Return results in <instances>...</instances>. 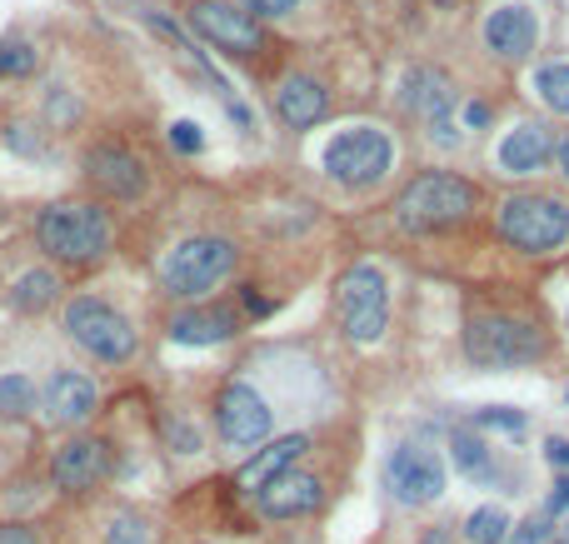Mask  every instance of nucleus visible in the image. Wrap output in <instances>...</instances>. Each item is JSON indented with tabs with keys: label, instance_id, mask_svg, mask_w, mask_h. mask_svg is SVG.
Returning <instances> with one entry per match:
<instances>
[{
	"label": "nucleus",
	"instance_id": "f257e3e1",
	"mask_svg": "<svg viewBox=\"0 0 569 544\" xmlns=\"http://www.w3.org/2000/svg\"><path fill=\"white\" fill-rule=\"evenodd\" d=\"M36 245L50 265H71V270H90L110 255L116 245V226L110 210L95 201H56L36 215Z\"/></svg>",
	"mask_w": 569,
	"mask_h": 544
},
{
	"label": "nucleus",
	"instance_id": "f03ea898",
	"mask_svg": "<svg viewBox=\"0 0 569 544\" xmlns=\"http://www.w3.org/2000/svg\"><path fill=\"white\" fill-rule=\"evenodd\" d=\"M60 325H65V335H71L75 344H81L90 360H100V365H131L135 360V325L125 315H120L116 305H106L100 295H75L65 300V310H60Z\"/></svg>",
	"mask_w": 569,
	"mask_h": 544
},
{
	"label": "nucleus",
	"instance_id": "7ed1b4c3",
	"mask_svg": "<svg viewBox=\"0 0 569 544\" xmlns=\"http://www.w3.org/2000/svg\"><path fill=\"white\" fill-rule=\"evenodd\" d=\"M235 270V245L220 235H190L160 261V290L175 300H201Z\"/></svg>",
	"mask_w": 569,
	"mask_h": 544
},
{
	"label": "nucleus",
	"instance_id": "20e7f679",
	"mask_svg": "<svg viewBox=\"0 0 569 544\" xmlns=\"http://www.w3.org/2000/svg\"><path fill=\"white\" fill-rule=\"evenodd\" d=\"M470 205H474L470 180H460V176H420V180L404 185V195H400L395 210H400L404 230H445V226H455V220H464Z\"/></svg>",
	"mask_w": 569,
	"mask_h": 544
},
{
	"label": "nucleus",
	"instance_id": "39448f33",
	"mask_svg": "<svg viewBox=\"0 0 569 544\" xmlns=\"http://www.w3.org/2000/svg\"><path fill=\"white\" fill-rule=\"evenodd\" d=\"M499 230H505L510 245L545 255V250L569 240V205L555 201V195H510L505 210H499Z\"/></svg>",
	"mask_w": 569,
	"mask_h": 544
},
{
	"label": "nucleus",
	"instance_id": "423d86ee",
	"mask_svg": "<svg viewBox=\"0 0 569 544\" xmlns=\"http://www.w3.org/2000/svg\"><path fill=\"white\" fill-rule=\"evenodd\" d=\"M464 350H470L474 365H489V370H505V365H530L545 340L524 325V319H505V315H485L474 319L464 330Z\"/></svg>",
	"mask_w": 569,
	"mask_h": 544
},
{
	"label": "nucleus",
	"instance_id": "0eeeda50",
	"mask_svg": "<svg viewBox=\"0 0 569 544\" xmlns=\"http://www.w3.org/2000/svg\"><path fill=\"white\" fill-rule=\"evenodd\" d=\"M340 319L350 340L370 344L385 335V319H390V290H385V275L379 265H355V270L340 280Z\"/></svg>",
	"mask_w": 569,
	"mask_h": 544
},
{
	"label": "nucleus",
	"instance_id": "6e6552de",
	"mask_svg": "<svg viewBox=\"0 0 569 544\" xmlns=\"http://www.w3.org/2000/svg\"><path fill=\"white\" fill-rule=\"evenodd\" d=\"M395 150L385 131H370V125H355V131L335 135L325 145V170H330L340 185H375L385 170H390Z\"/></svg>",
	"mask_w": 569,
	"mask_h": 544
},
{
	"label": "nucleus",
	"instance_id": "1a4fd4ad",
	"mask_svg": "<svg viewBox=\"0 0 569 544\" xmlns=\"http://www.w3.org/2000/svg\"><path fill=\"white\" fill-rule=\"evenodd\" d=\"M110 464H116L110 439L71 435L65 445H56V455H50V485H56L60 495H90V489H100L110 480Z\"/></svg>",
	"mask_w": 569,
	"mask_h": 544
},
{
	"label": "nucleus",
	"instance_id": "9d476101",
	"mask_svg": "<svg viewBox=\"0 0 569 544\" xmlns=\"http://www.w3.org/2000/svg\"><path fill=\"white\" fill-rule=\"evenodd\" d=\"M385 485H390V495L400 505H435L445 495V464H439V455L429 445L404 439L400 450L390 455V464H385Z\"/></svg>",
	"mask_w": 569,
	"mask_h": 544
},
{
	"label": "nucleus",
	"instance_id": "9b49d317",
	"mask_svg": "<svg viewBox=\"0 0 569 544\" xmlns=\"http://www.w3.org/2000/svg\"><path fill=\"white\" fill-rule=\"evenodd\" d=\"M190 31L205 36L215 50H230V56H255V50L265 46L255 15L235 11L226 0H195V5H190Z\"/></svg>",
	"mask_w": 569,
	"mask_h": 544
},
{
	"label": "nucleus",
	"instance_id": "f8f14e48",
	"mask_svg": "<svg viewBox=\"0 0 569 544\" xmlns=\"http://www.w3.org/2000/svg\"><path fill=\"white\" fill-rule=\"evenodd\" d=\"M85 180H90L106 201H141L150 176H145L141 155H131L125 145L116 141H100L85 150Z\"/></svg>",
	"mask_w": 569,
	"mask_h": 544
},
{
	"label": "nucleus",
	"instance_id": "ddd939ff",
	"mask_svg": "<svg viewBox=\"0 0 569 544\" xmlns=\"http://www.w3.org/2000/svg\"><path fill=\"white\" fill-rule=\"evenodd\" d=\"M215 430H220L226 445L250 450V445H261L270 435V404L261 400L255 385H226L220 400H215Z\"/></svg>",
	"mask_w": 569,
	"mask_h": 544
},
{
	"label": "nucleus",
	"instance_id": "4468645a",
	"mask_svg": "<svg viewBox=\"0 0 569 544\" xmlns=\"http://www.w3.org/2000/svg\"><path fill=\"white\" fill-rule=\"evenodd\" d=\"M404 106L429 125V141H435L439 150H450V145L460 141V125H455V90L439 71L420 65V71L404 81Z\"/></svg>",
	"mask_w": 569,
	"mask_h": 544
},
{
	"label": "nucleus",
	"instance_id": "2eb2a0df",
	"mask_svg": "<svg viewBox=\"0 0 569 544\" xmlns=\"http://www.w3.org/2000/svg\"><path fill=\"white\" fill-rule=\"evenodd\" d=\"M100 404V390L85 370H56V375L40 385V414H46L50 430H75L85 425Z\"/></svg>",
	"mask_w": 569,
	"mask_h": 544
},
{
	"label": "nucleus",
	"instance_id": "dca6fc26",
	"mask_svg": "<svg viewBox=\"0 0 569 544\" xmlns=\"http://www.w3.org/2000/svg\"><path fill=\"white\" fill-rule=\"evenodd\" d=\"M320 499H325L320 480L305 470H284L255 489V505H261L265 520H300V515H315Z\"/></svg>",
	"mask_w": 569,
	"mask_h": 544
},
{
	"label": "nucleus",
	"instance_id": "f3484780",
	"mask_svg": "<svg viewBox=\"0 0 569 544\" xmlns=\"http://www.w3.org/2000/svg\"><path fill=\"white\" fill-rule=\"evenodd\" d=\"M485 46L495 50L499 60H524L534 46H540V21L524 5H499L485 21Z\"/></svg>",
	"mask_w": 569,
	"mask_h": 544
},
{
	"label": "nucleus",
	"instance_id": "a211bd4d",
	"mask_svg": "<svg viewBox=\"0 0 569 544\" xmlns=\"http://www.w3.org/2000/svg\"><path fill=\"white\" fill-rule=\"evenodd\" d=\"M235 330H240V319L226 305H190L180 315H170L166 325V335L175 344H226Z\"/></svg>",
	"mask_w": 569,
	"mask_h": 544
},
{
	"label": "nucleus",
	"instance_id": "6ab92c4d",
	"mask_svg": "<svg viewBox=\"0 0 569 544\" xmlns=\"http://www.w3.org/2000/svg\"><path fill=\"white\" fill-rule=\"evenodd\" d=\"M549 155H555V135H549V125L524 120L520 131H510V141L499 145V166H505V176H534V170H545Z\"/></svg>",
	"mask_w": 569,
	"mask_h": 544
},
{
	"label": "nucleus",
	"instance_id": "aec40b11",
	"mask_svg": "<svg viewBox=\"0 0 569 544\" xmlns=\"http://www.w3.org/2000/svg\"><path fill=\"white\" fill-rule=\"evenodd\" d=\"M325 106H330V95H325L320 81H310V75H290V81L275 90V116H280L290 131L315 125V120L325 116Z\"/></svg>",
	"mask_w": 569,
	"mask_h": 544
},
{
	"label": "nucleus",
	"instance_id": "412c9836",
	"mask_svg": "<svg viewBox=\"0 0 569 544\" xmlns=\"http://www.w3.org/2000/svg\"><path fill=\"white\" fill-rule=\"evenodd\" d=\"M305 450H310L305 435H284V439H275V445H265V450L255 455L245 470H240V489H250V495H255L265 480H275V474H284V470H295V460Z\"/></svg>",
	"mask_w": 569,
	"mask_h": 544
},
{
	"label": "nucleus",
	"instance_id": "4be33fe9",
	"mask_svg": "<svg viewBox=\"0 0 569 544\" xmlns=\"http://www.w3.org/2000/svg\"><path fill=\"white\" fill-rule=\"evenodd\" d=\"M60 300V275L56 270H25L15 275V285L5 290V305L15 310V315H40V310H50Z\"/></svg>",
	"mask_w": 569,
	"mask_h": 544
},
{
	"label": "nucleus",
	"instance_id": "5701e85b",
	"mask_svg": "<svg viewBox=\"0 0 569 544\" xmlns=\"http://www.w3.org/2000/svg\"><path fill=\"white\" fill-rule=\"evenodd\" d=\"M40 404V390L36 379L21 375V370H5L0 375V425H25Z\"/></svg>",
	"mask_w": 569,
	"mask_h": 544
},
{
	"label": "nucleus",
	"instance_id": "b1692460",
	"mask_svg": "<svg viewBox=\"0 0 569 544\" xmlns=\"http://www.w3.org/2000/svg\"><path fill=\"white\" fill-rule=\"evenodd\" d=\"M450 460H455V470L470 474V480H489V474H495V450H489L474 430H455L450 435Z\"/></svg>",
	"mask_w": 569,
	"mask_h": 544
},
{
	"label": "nucleus",
	"instance_id": "393cba45",
	"mask_svg": "<svg viewBox=\"0 0 569 544\" xmlns=\"http://www.w3.org/2000/svg\"><path fill=\"white\" fill-rule=\"evenodd\" d=\"M36 71H40L36 40H25V36L0 40V81H25V75H36Z\"/></svg>",
	"mask_w": 569,
	"mask_h": 544
},
{
	"label": "nucleus",
	"instance_id": "a878e982",
	"mask_svg": "<svg viewBox=\"0 0 569 544\" xmlns=\"http://www.w3.org/2000/svg\"><path fill=\"white\" fill-rule=\"evenodd\" d=\"M510 515H505V509L499 505H480L470 515V524H464V540L470 544H510Z\"/></svg>",
	"mask_w": 569,
	"mask_h": 544
},
{
	"label": "nucleus",
	"instance_id": "bb28decb",
	"mask_svg": "<svg viewBox=\"0 0 569 544\" xmlns=\"http://www.w3.org/2000/svg\"><path fill=\"white\" fill-rule=\"evenodd\" d=\"M534 90H540V100L549 110L569 116V65H545V71L534 75Z\"/></svg>",
	"mask_w": 569,
	"mask_h": 544
},
{
	"label": "nucleus",
	"instance_id": "cd10ccee",
	"mask_svg": "<svg viewBox=\"0 0 569 544\" xmlns=\"http://www.w3.org/2000/svg\"><path fill=\"white\" fill-rule=\"evenodd\" d=\"M106 544H150V520L135 509H120L106 524Z\"/></svg>",
	"mask_w": 569,
	"mask_h": 544
},
{
	"label": "nucleus",
	"instance_id": "c85d7f7f",
	"mask_svg": "<svg viewBox=\"0 0 569 544\" xmlns=\"http://www.w3.org/2000/svg\"><path fill=\"white\" fill-rule=\"evenodd\" d=\"M5 145H11L15 155H40V150H46V141H40V125H31V120H15V125H5Z\"/></svg>",
	"mask_w": 569,
	"mask_h": 544
},
{
	"label": "nucleus",
	"instance_id": "c756f323",
	"mask_svg": "<svg viewBox=\"0 0 569 544\" xmlns=\"http://www.w3.org/2000/svg\"><path fill=\"white\" fill-rule=\"evenodd\" d=\"M170 145H175L180 155H201L205 150L201 125H195V120H175V125H170Z\"/></svg>",
	"mask_w": 569,
	"mask_h": 544
},
{
	"label": "nucleus",
	"instance_id": "7c9ffc66",
	"mask_svg": "<svg viewBox=\"0 0 569 544\" xmlns=\"http://www.w3.org/2000/svg\"><path fill=\"white\" fill-rule=\"evenodd\" d=\"M474 425L510 430V435H520V430H524V414H520V410H505V404H499V410H480V414H474Z\"/></svg>",
	"mask_w": 569,
	"mask_h": 544
},
{
	"label": "nucleus",
	"instance_id": "2f4dec72",
	"mask_svg": "<svg viewBox=\"0 0 569 544\" xmlns=\"http://www.w3.org/2000/svg\"><path fill=\"white\" fill-rule=\"evenodd\" d=\"M549 524H555V520H545V509H540V515H530V520L510 534V544H545L549 540Z\"/></svg>",
	"mask_w": 569,
	"mask_h": 544
},
{
	"label": "nucleus",
	"instance_id": "473e14b6",
	"mask_svg": "<svg viewBox=\"0 0 569 544\" xmlns=\"http://www.w3.org/2000/svg\"><path fill=\"white\" fill-rule=\"evenodd\" d=\"M565 515H569V474L555 480V489H549V499H545V520H565Z\"/></svg>",
	"mask_w": 569,
	"mask_h": 544
},
{
	"label": "nucleus",
	"instance_id": "72a5a7b5",
	"mask_svg": "<svg viewBox=\"0 0 569 544\" xmlns=\"http://www.w3.org/2000/svg\"><path fill=\"white\" fill-rule=\"evenodd\" d=\"M0 544H46L36 524H0Z\"/></svg>",
	"mask_w": 569,
	"mask_h": 544
},
{
	"label": "nucleus",
	"instance_id": "f704fd0d",
	"mask_svg": "<svg viewBox=\"0 0 569 544\" xmlns=\"http://www.w3.org/2000/svg\"><path fill=\"white\" fill-rule=\"evenodd\" d=\"M300 0H245V11H255V15H290Z\"/></svg>",
	"mask_w": 569,
	"mask_h": 544
},
{
	"label": "nucleus",
	"instance_id": "c9c22d12",
	"mask_svg": "<svg viewBox=\"0 0 569 544\" xmlns=\"http://www.w3.org/2000/svg\"><path fill=\"white\" fill-rule=\"evenodd\" d=\"M170 439H175V445H180V450H201V435H195V430H190V425H175V420H170Z\"/></svg>",
	"mask_w": 569,
	"mask_h": 544
},
{
	"label": "nucleus",
	"instance_id": "e433bc0d",
	"mask_svg": "<svg viewBox=\"0 0 569 544\" xmlns=\"http://www.w3.org/2000/svg\"><path fill=\"white\" fill-rule=\"evenodd\" d=\"M545 455H549V464H559V470H569V439H549L545 445Z\"/></svg>",
	"mask_w": 569,
	"mask_h": 544
},
{
	"label": "nucleus",
	"instance_id": "4c0bfd02",
	"mask_svg": "<svg viewBox=\"0 0 569 544\" xmlns=\"http://www.w3.org/2000/svg\"><path fill=\"white\" fill-rule=\"evenodd\" d=\"M245 310H250V315H265V310H270V300H261L255 290H245Z\"/></svg>",
	"mask_w": 569,
	"mask_h": 544
},
{
	"label": "nucleus",
	"instance_id": "58836bf2",
	"mask_svg": "<svg viewBox=\"0 0 569 544\" xmlns=\"http://www.w3.org/2000/svg\"><path fill=\"white\" fill-rule=\"evenodd\" d=\"M555 155H559V176L569 180V141H559V145H555Z\"/></svg>",
	"mask_w": 569,
	"mask_h": 544
},
{
	"label": "nucleus",
	"instance_id": "ea45409f",
	"mask_svg": "<svg viewBox=\"0 0 569 544\" xmlns=\"http://www.w3.org/2000/svg\"><path fill=\"white\" fill-rule=\"evenodd\" d=\"M464 120H470V125H485L489 110H485V106H470V110H464Z\"/></svg>",
	"mask_w": 569,
	"mask_h": 544
},
{
	"label": "nucleus",
	"instance_id": "a19ab883",
	"mask_svg": "<svg viewBox=\"0 0 569 544\" xmlns=\"http://www.w3.org/2000/svg\"><path fill=\"white\" fill-rule=\"evenodd\" d=\"M565 400H569V390H565Z\"/></svg>",
	"mask_w": 569,
	"mask_h": 544
}]
</instances>
